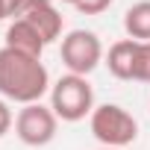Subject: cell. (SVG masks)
I'll return each mask as SVG.
<instances>
[{"label":"cell","mask_w":150,"mask_h":150,"mask_svg":"<svg viewBox=\"0 0 150 150\" xmlns=\"http://www.w3.org/2000/svg\"><path fill=\"white\" fill-rule=\"evenodd\" d=\"M6 44L3 47H12V50H21V53H30V56H38L41 59V53H44V38L27 24V21H21V18H12V24L6 27Z\"/></svg>","instance_id":"obj_7"},{"label":"cell","mask_w":150,"mask_h":150,"mask_svg":"<svg viewBox=\"0 0 150 150\" xmlns=\"http://www.w3.org/2000/svg\"><path fill=\"white\" fill-rule=\"evenodd\" d=\"M88 127H91V135L103 147H121L124 150L138 138V121L118 103L94 106V112L88 115Z\"/></svg>","instance_id":"obj_3"},{"label":"cell","mask_w":150,"mask_h":150,"mask_svg":"<svg viewBox=\"0 0 150 150\" xmlns=\"http://www.w3.org/2000/svg\"><path fill=\"white\" fill-rule=\"evenodd\" d=\"M129 83H150V41H135L132 44Z\"/></svg>","instance_id":"obj_9"},{"label":"cell","mask_w":150,"mask_h":150,"mask_svg":"<svg viewBox=\"0 0 150 150\" xmlns=\"http://www.w3.org/2000/svg\"><path fill=\"white\" fill-rule=\"evenodd\" d=\"M112 3H115V0H77L74 9H77L80 15H103Z\"/></svg>","instance_id":"obj_10"},{"label":"cell","mask_w":150,"mask_h":150,"mask_svg":"<svg viewBox=\"0 0 150 150\" xmlns=\"http://www.w3.org/2000/svg\"><path fill=\"white\" fill-rule=\"evenodd\" d=\"M50 109L56 112L59 121L77 124L94 112V88L88 77L80 74H65L50 86Z\"/></svg>","instance_id":"obj_2"},{"label":"cell","mask_w":150,"mask_h":150,"mask_svg":"<svg viewBox=\"0 0 150 150\" xmlns=\"http://www.w3.org/2000/svg\"><path fill=\"white\" fill-rule=\"evenodd\" d=\"M59 56H62V65L68 68V74H80V77H88L106 59L103 44H100L97 33H91V30H71L68 35H62Z\"/></svg>","instance_id":"obj_4"},{"label":"cell","mask_w":150,"mask_h":150,"mask_svg":"<svg viewBox=\"0 0 150 150\" xmlns=\"http://www.w3.org/2000/svg\"><path fill=\"white\" fill-rule=\"evenodd\" d=\"M50 94V74L38 56L0 47V97L30 106Z\"/></svg>","instance_id":"obj_1"},{"label":"cell","mask_w":150,"mask_h":150,"mask_svg":"<svg viewBox=\"0 0 150 150\" xmlns=\"http://www.w3.org/2000/svg\"><path fill=\"white\" fill-rule=\"evenodd\" d=\"M15 127V115H12V109H9V103L0 97V138H3L9 129Z\"/></svg>","instance_id":"obj_11"},{"label":"cell","mask_w":150,"mask_h":150,"mask_svg":"<svg viewBox=\"0 0 150 150\" xmlns=\"http://www.w3.org/2000/svg\"><path fill=\"white\" fill-rule=\"evenodd\" d=\"M24 0H0V21H6V18H15L18 9H21Z\"/></svg>","instance_id":"obj_12"},{"label":"cell","mask_w":150,"mask_h":150,"mask_svg":"<svg viewBox=\"0 0 150 150\" xmlns=\"http://www.w3.org/2000/svg\"><path fill=\"white\" fill-rule=\"evenodd\" d=\"M124 33L132 41H150V0H138L124 12Z\"/></svg>","instance_id":"obj_8"},{"label":"cell","mask_w":150,"mask_h":150,"mask_svg":"<svg viewBox=\"0 0 150 150\" xmlns=\"http://www.w3.org/2000/svg\"><path fill=\"white\" fill-rule=\"evenodd\" d=\"M56 129H59V118L44 103L21 106V112L15 115V135L27 147H44V144H50L56 138Z\"/></svg>","instance_id":"obj_5"},{"label":"cell","mask_w":150,"mask_h":150,"mask_svg":"<svg viewBox=\"0 0 150 150\" xmlns=\"http://www.w3.org/2000/svg\"><path fill=\"white\" fill-rule=\"evenodd\" d=\"M15 18L27 21V24L44 38V44H53V41L62 38L65 18H62V12L56 9V0H24Z\"/></svg>","instance_id":"obj_6"},{"label":"cell","mask_w":150,"mask_h":150,"mask_svg":"<svg viewBox=\"0 0 150 150\" xmlns=\"http://www.w3.org/2000/svg\"><path fill=\"white\" fill-rule=\"evenodd\" d=\"M56 3H71V6H77V0H56Z\"/></svg>","instance_id":"obj_13"},{"label":"cell","mask_w":150,"mask_h":150,"mask_svg":"<svg viewBox=\"0 0 150 150\" xmlns=\"http://www.w3.org/2000/svg\"><path fill=\"white\" fill-rule=\"evenodd\" d=\"M97 150H121V147H97Z\"/></svg>","instance_id":"obj_14"}]
</instances>
